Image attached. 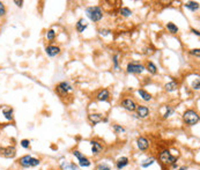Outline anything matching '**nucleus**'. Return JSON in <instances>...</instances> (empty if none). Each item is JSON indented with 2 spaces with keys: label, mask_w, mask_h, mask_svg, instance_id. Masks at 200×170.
Listing matches in <instances>:
<instances>
[{
  "label": "nucleus",
  "mask_w": 200,
  "mask_h": 170,
  "mask_svg": "<svg viewBox=\"0 0 200 170\" xmlns=\"http://www.w3.org/2000/svg\"><path fill=\"white\" fill-rule=\"evenodd\" d=\"M86 15L93 22H100L103 19L104 13L101 6H89L86 8Z\"/></svg>",
  "instance_id": "1"
},
{
  "label": "nucleus",
  "mask_w": 200,
  "mask_h": 170,
  "mask_svg": "<svg viewBox=\"0 0 200 170\" xmlns=\"http://www.w3.org/2000/svg\"><path fill=\"white\" fill-rule=\"evenodd\" d=\"M183 120L187 126H194L200 120L199 113L193 109H187L183 113Z\"/></svg>",
  "instance_id": "2"
},
{
  "label": "nucleus",
  "mask_w": 200,
  "mask_h": 170,
  "mask_svg": "<svg viewBox=\"0 0 200 170\" xmlns=\"http://www.w3.org/2000/svg\"><path fill=\"white\" fill-rule=\"evenodd\" d=\"M18 163L22 168H34L41 164V160L31 155H23L18 160Z\"/></svg>",
  "instance_id": "3"
},
{
  "label": "nucleus",
  "mask_w": 200,
  "mask_h": 170,
  "mask_svg": "<svg viewBox=\"0 0 200 170\" xmlns=\"http://www.w3.org/2000/svg\"><path fill=\"white\" fill-rule=\"evenodd\" d=\"M159 160L162 164L165 166H171L174 162H177L178 160V155H172L169 149H163L159 155Z\"/></svg>",
  "instance_id": "4"
},
{
  "label": "nucleus",
  "mask_w": 200,
  "mask_h": 170,
  "mask_svg": "<svg viewBox=\"0 0 200 170\" xmlns=\"http://www.w3.org/2000/svg\"><path fill=\"white\" fill-rule=\"evenodd\" d=\"M145 66L139 63V61H130L126 65V72L130 74H141L142 72H145Z\"/></svg>",
  "instance_id": "5"
},
{
  "label": "nucleus",
  "mask_w": 200,
  "mask_h": 170,
  "mask_svg": "<svg viewBox=\"0 0 200 170\" xmlns=\"http://www.w3.org/2000/svg\"><path fill=\"white\" fill-rule=\"evenodd\" d=\"M73 87L71 86V83L66 82V81H61L56 86V92L59 95H61V96H67L68 93H71Z\"/></svg>",
  "instance_id": "6"
},
{
  "label": "nucleus",
  "mask_w": 200,
  "mask_h": 170,
  "mask_svg": "<svg viewBox=\"0 0 200 170\" xmlns=\"http://www.w3.org/2000/svg\"><path fill=\"white\" fill-rule=\"evenodd\" d=\"M72 154L78 159V162H79V166H80V167H82V168H88V167L91 166L90 160H89L88 157H86L81 152L75 149V151H73Z\"/></svg>",
  "instance_id": "7"
},
{
  "label": "nucleus",
  "mask_w": 200,
  "mask_h": 170,
  "mask_svg": "<svg viewBox=\"0 0 200 170\" xmlns=\"http://www.w3.org/2000/svg\"><path fill=\"white\" fill-rule=\"evenodd\" d=\"M137 105H138L137 102L133 98H130V97H126V98L122 100V102H120V107L123 109L130 111V112H134L135 109H137Z\"/></svg>",
  "instance_id": "8"
},
{
  "label": "nucleus",
  "mask_w": 200,
  "mask_h": 170,
  "mask_svg": "<svg viewBox=\"0 0 200 170\" xmlns=\"http://www.w3.org/2000/svg\"><path fill=\"white\" fill-rule=\"evenodd\" d=\"M0 155L6 159H13L16 156V148L14 146H6L0 147Z\"/></svg>",
  "instance_id": "9"
},
{
  "label": "nucleus",
  "mask_w": 200,
  "mask_h": 170,
  "mask_svg": "<svg viewBox=\"0 0 200 170\" xmlns=\"http://www.w3.org/2000/svg\"><path fill=\"white\" fill-rule=\"evenodd\" d=\"M149 108L146 107V105H137V109H135V117L138 118H141V119H145L149 116Z\"/></svg>",
  "instance_id": "10"
},
{
  "label": "nucleus",
  "mask_w": 200,
  "mask_h": 170,
  "mask_svg": "<svg viewBox=\"0 0 200 170\" xmlns=\"http://www.w3.org/2000/svg\"><path fill=\"white\" fill-rule=\"evenodd\" d=\"M137 146H138V148H139L140 151L146 152L149 148L150 142H149V140H148L147 138H145V137H139V138L137 139Z\"/></svg>",
  "instance_id": "11"
},
{
  "label": "nucleus",
  "mask_w": 200,
  "mask_h": 170,
  "mask_svg": "<svg viewBox=\"0 0 200 170\" xmlns=\"http://www.w3.org/2000/svg\"><path fill=\"white\" fill-rule=\"evenodd\" d=\"M60 52H61V49L59 46H57V45H48L45 48V53L49 57H51V58L59 56Z\"/></svg>",
  "instance_id": "12"
},
{
  "label": "nucleus",
  "mask_w": 200,
  "mask_h": 170,
  "mask_svg": "<svg viewBox=\"0 0 200 170\" xmlns=\"http://www.w3.org/2000/svg\"><path fill=\"white\" fill-rule=\"evenodd\" d=\"M109 98H110V92L109 89H107V88L101 89V90L96 94V100H97L98 102H107V101H109Z\"/></svg>",
  "instance_id": "13"
},
{
  "label": "nucleus",
  "mask_w": 200,
  "mask_h": 170,
  "mask_svg": "<svg viewBox=\"0 0 200 170\" xmlns=\"http://www.w3.org/2000/svg\"><path fill=\"white\" fill-rule=\"evenodd\" d=\"M88 119L93 125H96V124H100L104 120V116L102 113H90L88 116Z\"/></svg>",
  "instance_id": "14"
},
{
  "label": "nucleus",
  "mask_w": 200,
  "mask_h": 170,
  "mask_svg": "<svg viewBox=\"0 0 200 170\" xmlns=\"http://www.w3.org/2000/svg\"><path fill=\"white\" fill-rule=\"evenodd\" d=\"M90 145H91V152H93L94 155H98V154L102 152V149H103V145H102L100 141H97V140H91Z\"/></svg>",
  "instance_id": "15"
},
{
  "label": "nucleus",
  "mask_w": 200,
  "mask_h": 170,
  "mask_svg": "<svg viewBox=\"0 0 200 170\" xmlns=\"http://www.w3.org/2000/svg\"><path fill=\"white\" fill-rule=\"evenodd\" d=\"M87 27H88V23H87V21L85 19H80L78 22H76V24H75V28H76V31L78 33H83L86 29H87Z\"/></svg>",
  "instance_id": "16"
},
{
  "label": "nucleus",
  "mask_w": 200,
  "mask_h": 170,
  "mask_svg": "<svg viewBox=\"0 0 200 170\" xmlns=\"http://www.w3.org/2000/svg\"><path fill=\"white\" fill-rule=\"evenodd\" d=\"M128 162H130L128 157L123 156V157L118 159V161L116 162V167H117V169L118 170H122V169H124L126 166H128Z\"/></svg>",
  "instance_id": "17"
},
{
  "label": "nucleus",
  "mask_w": 200,
  "mask_h": 170,
  "mask_svg": "<svg viewBox=\"0 0 200 170\" xmlns=\"http://www.w3.org/2000/svg\"><path fill=\"white\" fill-rule=\"evenodd\" d=\"M146 71L147 72H149L150 74H153V75H155V74H157V66L153 63V61H147V64H146L145 66Z\"/></svg>",
  "instance_id": "18"
},
{
  "label": "nucleus",
  "mask_w": 200,
  "mask_h": 170,
  "mask_svg": "<svg viewBox=\"0 0 200 170\" xmlns=\"http://www.w3.org/2000/svg\"><path fill=\"white\" fill-rule=\"evenodd\" d=\"M184 7L190 9L191 12H197V11H199V2H197V1H187V2L184 4Z\"/></svg>",
  "instance_id": "19"
},
{
  "label": "nucleus",
  "mask_w": 200,
  "mask_h": 170,
  "mask_svg": "<svg viewBox=\"0 0 200 170\" xmlns=\"http://www.w3.org/2000/svg\"><path fill=\"white\" fill-rule=\"evenodd\" d=\"M177 88H178V83H177L176 81H170V82H168V83L164 85V89H165V92H168V93L176 92Z\"/></svg>",
  "instance_id": "20"
},
{
  "label": "nucleus",
  "mask_w": 200,
  "mask_h": 170,
  "mask_svg": "<svg viewBox=\"0 0 200 170\" xmlns=\"http://www.w3.org/2000/svg\"><path fill=\"white\" fill-rule=\"evenodd\" d=\"M165 29L168 30V33H170V34H172V35H176V34L179 31L178 27H177L174 22H168V23L165 24Z\"/></svg>",
  "instance_id": "21"
},
{
  "label": "nucleus",
  "mask_w": 200,
  "mask_h": 170,
  "mask_svg": "<svg viewBox=\"0 0 200 170\" xmlns=\"http://www.w3.org/2000/svg\"><path fill=\"white\" fill-rule=\"evenodd\" d=\"M138 94L140 95V97L144 100V101H146V102H149V101H152L153 100V96L149 94L148 92H146L145 89H138Z\"/></svg>",
  "instance_id": "22"
},
{
  "label": "nucleus",
  "mask_w": 200,
  "mask_h": 170,
  "mask_svg": "<svg viewBox=\"0 0 200 170\" xmlns=\"http://www.w3.org/2000/svg\"><path fill=\"white\" fill-rule=\"evenodd\" d=\"M2 115L7 120H13V109L12 108H4L2 109Z\"/></svg>",
  "instance_id": "23"
},
{
  "label": "nucleus",
  "mask_w": 200,
  "mask_h": 170,
  "mask_svg": "<svg viewBox=\"0 0 200 170\" xmlns=\"http://www.w3.org/2000/svg\"><path fill=\"white\" fill-rule=\"evenodd\" d=\"M119 14H120L122 16H124V18H128V16L132 15V11H131L128 7H122V8L119 9Z\"/></svg>",
  "instance_id": "24"
},
{
  "label": "nucleus",
  "mask_w": 200,
  "mask_h": 170,
  "mask_svg": "<svg viewBox=\"0 0 200 170\" xmlns=\"http://www.w3.org/2000/svg\"><path fill=\"white\" fill-rule=\"evenodd\" d=\"M155 163V159L154 157H149V159H147L145 160L142 163H141V168H148V167H150V166H153Z\"/></svg>",
  "instance_id": "25"
},
{
  "label": "nucleus",
  "mask_w": 200,
  "mask_h": 170,
  "mask_svg": "<svg viewBox=\"0 0 200 170\" xmlns=\"http://www.w3.org/2000/svg\"><path fill=\"white\" fill-rule=\"evenodd\" d=\"M45 38H46L49 42H52V41H55L56 31L53 30V29H49V30L46 31V34H45Z\"/></svg>",
  "instance_id": "26"
},
{
  "label": "nucleus",
  "mask_w": 200,
  "mask_h": 170,
  "mask_svg": "<svg viewBox=\"0 0 200 170\" xmlns=\"http://www.w3.org/2000/svg\"><path fill=\"white\" fill-rule=\"evenodd\" d=\"M112 130H113V132L116 133V134H122V133L126 132V130H125L122 125H118V124H115V125L112 126Z\"/></svg>",
  "instance_id": "27"
},
{
  "label": "nucleus",
  "mask_w": 200,
  "mask_h": 170,
  "mask_svg": "<svg viewBox=\"0 0 200 170\" xmlns=\"http://www.w3.org/2000/svg\"><path fill=\"white\" fill-rule=\"evenodd\" d=\"M174 112H175V109H174L171 105H167V110H165V112L163 113V118L164 119L169 118L171 115H174Z\"/></svg>",
  "instance_id": "28"
},
{
  "label": "nucleus",
  "mask_w": 200,
  "mask_h": 170,
  "mask_svg": "<svg viewBox=\"0 0 200 170\" xmlns=\"http://www.w3.org/2000/svg\"><path fill=\"white\" fill-rule=\"evenodd\" d=\"M119 55H115L112 57V63H113V68L116 71H119Z\"/></svg>",
  "instance_id": "29"
},
{
  "label": "nucleus",
  "mask_w": 200,
  "mask_h": 170,
  "mask_svg": "<svg viewBox=\"0 0 200 170\" xmlns=\"http://www.w3.org/2000/svg\"><path fill=\"white\" fill-rule=\"evenodd\" d=\"M7 13V8L5 6V4L2 1H0V18H4Z\"/></svg>",
  "instance_id": "30"
},
{
  "label": "nucleus",
  "mask_w": 200,
  "mask_h": 170,
  "mask_svg": "<svg viewBox=\"0 0 200 170\" xmlns=\"http://www.w3.org/2000/svg\"><path fill=\"white\" fill-rule=\"evenodd\" d=\"M154 52H155V49H154L153 46H147V48H145V50H144V53H145L146 56H152Z\"/></svg>",
  "instance_id": "31"
},
{
  "label": "nucleus",
  "mask_w": 200,
  "mask_h": 170,
  "mask_svg": "<svg viewBox=\"0 0 200 170\" xmlns=\"http://www.w3.org/2000/svg\"><path fill=\"white\" fill-rule=\"evenodd\" d=\"M20 145H21V147H22V148H26V149H28V148L30 147V141H29L28 139H23V140H21Z\"/></svg>",
  "instance_id": "32"
},
{
  "label": "nucleus",
  "mask_w": 200,
  "mask_h": 170,
  "mask_svg": "<svg viewBox=\"0 0 200 170\" xmlns=\"http://www.w3.org/2000/svg\"><path fill=\"white\" fill-rule=\"evenodd\" d=\"M96 170H111V167L108 163H101V164L97 166V169Z\"/></svg>",
  "instance_id": "33"
},
{
  "label": "nucleus",
  "mask_w": 200,
  "mask_h": 170,
  "mask_svg": "<svg viewBox=\"0 0 200 170\" xmlns=\"http://www.w3.org/2000/svg\"><path fill=\"white\" fill-rule=\"evenodd\" d=\"M98 34H100L101 36L105 37V36H108V35L111 34V30H110V29H100V30H98Z\"/></svg>",
  "instance_id": "34"
},
{
  "label": "nucleus",
  "mask_w": 200,
  "mask_h": 170,
  "mask_svg": "<svg viewBox=\"0 0 200 170\" xmlns=\"http://www.w3.org/2000/svg\"><path fill=\"white\" fill-rule=\"evenodd\" d=\"M192 88L194 89V90H199L200 89V81L199 79H196L193 82H192Z\"/></svg>",
  "instance_id": "35"
},
{
  "label": "nucleus",
  "mask_w": 200,
  "mask_h": 170,
  "mask_svg": "<svg viewBox=\"0 0 200 170\" xmlns=\"http://www.w3.org/2000/svg\"><path fill=\"white\" fill-rule=\"evenodd\" d=\"M200 50L199 49H192V50H190V55H192V56H196L197 58H199L200 56Z\"/></svg>",
  "instance_id": "36"
},
{
  "label": "nucleus",
  "mask_w": 200,
  "mask_h": 170,
  "mask_svg": "<svg viewBox=\"0 0 200 170\" xmlns=\"http://www.w3.org/2000/svg\"><path fill=\"white\" fill-rule=\"evenodd\" d=\"M68 169H71V170H79V168H78V166H76L75 163L71 162V163H70V168H68Z\"/></svg>",
  "instance_id": "37"
},
{
  "label": "nucleus",
  "mask_w": 200,
  "mask_h": 170,
  "mask_svg": "<svg viewBox=\"0 0 200 170\" xmlns=\"http://www.w3.org/2000/svg\"><path fill=\"white\" fill-rule=\"evenodd\" d=\"M14 4H15L18 7H20V8L23 6V1H22V0H20V1H19V0H15V1H14Z\"/></svg>",
  "instance_id": "38"
},
{
  "label": "nucleus",
  "mask_w": 200,
  "mask_h": 170,
  "mask_svg": "<svg viewBox=\"0 0 200 170\" xmlns=\"http://www.w3.org/2000/svg\"><path fill=\"white\" fill-rule=\"evenodd\" d=\"M171 168H172V169H177V168H178V164H177V162H174V163L171 164Z\"/></svg>",
  "instance_id": "39"
},
{
  "label": "nucleus",
  "mask_w": 200,
  "mask_h": 170,
  "mask_svg": "<svg viewBox=\"0 0 200 170\" xmlns=\"http://www.w3.org/2000/svg\"><path fill=\"white\" fill-rule=\"evenodd\" d=\"M191 31L194 34V35H197V36H199V31L198 30H196V29H191Z\"/></svg>",
  "instance_id": "40"
},
{
  "label": "nucleus",
  "mask_w": 200,
  "mask_h": 170,
  "mask_svg": "<svg viewBox=\"0 0 200 170\" xmlns=\"http://www.w3.org/2000/svg\"><path fill=\"white\" fill-rule=\"evenodd\" d=\"M177 170H187V167H186V166H183L181 168H177Z\"/></svg>",
  "instance_id": "41"
}]
</instances>
